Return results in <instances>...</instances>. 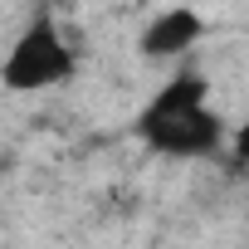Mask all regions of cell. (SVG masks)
<instances>
[{"label":"cell","instance_id":"obj_1","mask_svg":"<svg viewBox=\"0 0 249 249\" xmlns=\"http://www.w3.org/2000/svg\"><path fill=\"white\" fill-rule=\"evenodd\" d=\"M137 132L161 157H210L225 142V122L210 103V83L200 73H176L142 107Z\"/></svg>","mask_w":249,"mask_h":249},{"label":"cell","instance_id":"obj_2","mask_svg":"<svg viewBox=\"0 0 249 249\" xmlns=\"http://www.w3.org/2000/svg\"><path fill=\"white\" fill-rule=\"evenodd\" d=\"M78 69V49L69 39V30L39 10L5 49V64H0V83L10 93H44V88H59L69 83Z\"/></svg>","mask_w":249,"mask_h":249},{"label":"cell","instance_id":"obj_3","mask_svg":"<svg viewBox=\"0 0 249 249\" xmlns=\"http://www.w3.org/2000/svg\"><path fill=\"white\" fill-rule=\"evenodd\" d=\"M200 35H205V15H200L196 5H171V10H157V15L142 25L137 49H142V59H152V64H171V59H186V54L200 44Z\"/></svg>","mask_w":249,"mask_h":249},{"label":"cell","instance_id":"obj_4","mask_svg":"<svg viewBox=\"0 0 249 249\" xmlns=\"http://www.w3.org/2000/svg\"><path fill=\"white\" fill-rule=\"evenodd\" d=\"M230 152H234V166L249 171V112H244V122H239L234 137H230Z\"/></svg>","mask_w":249,"mask_h":249}]
</instances>
